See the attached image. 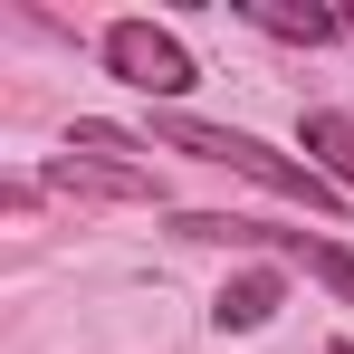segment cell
I'll return each mask as SVG.
<instances>
[{"label": "cell", "mask_w": 354, "mask_h": 354, "mask_svg": "<svg viewBox=\"0 0 354 354\" xmlns=\"http://www.w3.org/2000/svg\"><path fill=\"white\" fill-rule=\"evenodd\" d=\"M163 144L201 153V163H230V173L268 182V192H288V201H306V211H335V182L316 173V163H288V153H268L259 134H230V124H192V115H173V124H163Z\"/></svg>", "instance_id": "obj_1"}, {"label": "cell", "mask_w": 354, "mask_h": 354, "mask_svg": "<svg viewBox=\"0 0 354 354\" xmlns=\"http://www.w3.org/2000/svg\"><path fill=\"white\" fill-rule=\"evenodd\" d=\"M106 67H115L124 86H144V96H182V86H192L182 39L153 29V19H115V29H106Z\"/></svg>", "instance_id": "obj_2"}, {"label": "cell", "mask_w": 354, "mask_h": 354, "mask_svg": "<svg viewBox=\"0 0 354 354\" xmlns=\"http://www.w3.org/2000/svg\"><path fill=\"white\" fill-rule=\"evenodd\" d=\"M192 230H201V239H278L306 278H326V288L354 306V259H345V249H326V239H306V230H259V221H192Z\"/></svg>", "instance_id": "obj_3"}, {"label": "cell", "mask_w": 354, "mask_h": 354, "mask_svg": "<svg viewBox=\"0 0 354 354\" xmlns=\"http://www.w3.org/2000/svg\"><path fill=\"white\" fill-rule=\"evenodd\" d=\"M211 316H221V335H249V326H268V316H278V278H268V268H259V278H230Z\"/></svg>", "instance_id": "obj_4"}, {"label": "cell", "mask_w": 354, "mask_h": 354, "mask_svg": "<svg viewBox=\"0 0 354 354\" xmlns=\"http://www.w3.org/2000/svg\"><path fill=\"white\" fill-rule=\"evenodd\" d=\"M239 19H259V29H278V39H306V48H316V39H335V19H326V10H268V0H239Z\"/></svg>", "instance_id": "obj_5"}, {"label": "cell", "mask_w": 354, "mask_h": 354, "mask_svg": "<svg viewBox=\"0 0 354 354\" xmlns=\"http://www.w3.org/2000/svg\"><path fill=\"white\" fill-rule=\"evenodd\" d=\"M306 153H326V163L354 182V115H306Z\"/></svg>", "instance_id": "obj_6"}, {"label": "cell", "mask_w": 354, "mask_h": 354, "mask_svg": "<svg viewBox=\"0 0 354 354\" xmlns=\"http://www.w3.org/2000/svg\"><path fill=\"white\" fill-rule=\"evenodd\" d=\"M335 354H345V345H335Z\"/></svg>", "instance_id": "obj_7"}]
</instances>
